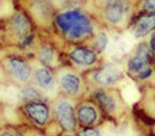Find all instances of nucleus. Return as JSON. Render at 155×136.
Masks as SVG:
<instances>
[{
    "instance_id": "obj_1",
    "label": "nucleus",
    "mask_w": 155,
    "mask_h": 136,
    "mask_svg": "<svg viewBox=\"0 0 155 136\" xmlns=\"http://www.w3.org/2000/svg\"><path fill=\"white\" fill-rule=\"evenodd\" d=\"M55 23L68 39H81L92 33L91 21L79 10H70L60 13L55 18Z\"/></svg>"
},
{
    "instance_id": "obj_2",
    "label": "nucleus",
    "mask_w": 155,
    "mask_h": 136,
    "mask_svg": "<svg viewBox=\"0 0 155 136\" xmlns=\"http://www.w3.org/2000/svg\"><path fill=\"white\" fill-rule=\"evenodd\" d=\"M123 77V72L122 70L115 64H105L101 69L97 71L93 79L100 85H104V86H110V85H114L118 81H120Z\"/></svg>"
},
{
    "instance_id": "obj_3",
    "label": "nucleus",
    "mask_w": 155,
    "mask_h": 136,
    "mask_svg": "<svg viewBox=\"0 0 155 136\" xmlns=\"http://www.w3.org/2000/svg\"><path fill=\"white\" fill-rule=\"evenodd\" d=\"M55 114L60 125L65 131H73L76 127V118L72 105L67 101H60L55 106Z\"/></svg>"
},
{
    "instance_id": "obj_4",
    "label": "nucleus",
    "mask_w": 155,
    "mask_h": 136,
    "mask_svg": "<svg viewBox=\"0 0 155 136\" xmlns=\"http://www.w3.org/2000/svg\"><path fill=\"white\" fill-rule=\"evenodd\" d=\"M151 59V49L147 47V45L142 44L138 47L137 51L128 60L127 66L129 69L130 72H134V73H139L140 71H142L145 69V66L150 62Z\"/></svg>"
},
{
    "instance_id": "obj_5",
    "label": "nucleus",
    "mask_w": 155,
    "mask_h": 136,
    "mask_svg": "<svg viewBox=\"0 0 155 136\" xmlns=\"http://www.w3.org/2000/svg\"><path fill=\"white\" fill-rule=\"evenodd\" d=\"M25 111L29 118L38 125H45L49 120V108L41 101L28 102L25 106Z\"/></svg>"
},
{
    "instance_id": "obj_6",
    "label": "nucleus",
    "mask_w": 155,
    "mask_h": 136,
    "mask_svg": "<svg viewBox=\"0 0 155 136\" xmlns=\"http://www.w3.org/2000/svg\"><path fill=\"white\" fill-rule=\"evenodd\" d=\"M104 13H105V19L110 23H119L126 13L125 2L123 0H106Z\"/></svg>"
},
{
    "instance_id": "obj_7",
    "label": "nucleus",
    "mask_w": 155,
    "mask_h": 136,
    "mask_svg": "<svg viewBox=\"0 0 155 136\" xmlns=\"http://www.w3.org/2000/svg\"><path fill=\"white\" fill-rule=\"evenodd\" d=\"M8 69L13 77L18 82H26L31 76L29 64L20 58H10L8 61Z\"/></svg>"
},
{
    "instance_id": "obj_8",
    "label": "nucleus",
    "mask_w": 155,
    "mask_h": 136,
    "mask_svg": "<svg viewBox=\"0 0 155 136\" xmlns=\"http://www.w3.org/2000/svg\"><path fill=\"white\" fill-rule=\"evenodd\" d=\"M70 58L73 62L79 66H91L96 62L97 56L92 50L84 47H77L70 53Z\"/></svg>"
},
{
    "instance_id": "obj_9",
    "label": "nucleus",
    "mask_w": 155,
    "mask_h": 136,
    "mask_svg": "<svg viewBox=\"0 0 155 136\" xmlns=\"http://www.w3.org/2000/svg\"><path fill=\"white\" fill-rule=\"evenodd\" d=\"M154 29V16L151 14L141 15L132 26V33L137 38L143 37Z\"/></svg>"
},
{
    "instance_id": "obj_10",
    "label": "nucleus",
    "mask_w": 155,
    "mask_h": 136,
    "mask_svg": "<svg viewBox=\"0 0 155 136\" xmlns=\"http://www.w3.org/2000/svg\"><path fill=\"white\" fill-rule=\"evenodd\" d=\"M35 81L40 88L45 89L47 92H51L55 86V81L53 75L49 70L45 68L38 69L35 72Z\"/></svg>"
},
{
    "instance_id": "obj_11",
    "label": "nucleus",
    "mask_w": 155,
    "mask_h": 136,
    "mask_svg": "<svg viewBox=\"0 0 155 136\" xmlns=\"http://www.w3.org/2000/svg\"><path fill=\"white\" fill-rule=\"evenodd\" d=\"M60 84L66 94L76 95L80 88V79L73 73H65L61 76Z\"/></svg>"
},
{
    "instance_id": "obj_12",
    "label": "nucleus",
    "mask_w": 155,
    "mask_h": 136,
    "mask_svg": "<svg viewBox=\"0 0 155 136\" xmlns=\"http://www.w3.org/2000/svg\"><path fill=\"white\" fill-rule=\"evenodd\" d=\"M12 27L18 37L24 38L31 29V23L24 13H16L12 19Z\"/></svg>"
},
{
    "instance_id": "obj_13",
    "label": "nucleus",
    "mask_w": 155,
    "mask_h": 136,
    "mask_svg": "<svg viewBox=\"0 0 155 136\" xmlns=\"http://www.w3.org/2000/svg\"><path fill=\"white\" fill-rule=\"evenodd\" d=\"M77 118L83 125H91L97 121L98 114H97L96 109L91 106L85 105L78 109L77 111Z\"/></svg>"
},
{
    "instance_id": "obj_14",
    "label": "nucleus",
    "mask_w": 155,
    "mask_h": 136,
    "mask_svg": "<svg viewBox=\"0 0 155 136\" xmlns=\"http://www.w3.org/2000/svg\"><path fill=\"white\" fill-rule=\"evenodd\" d=\"M93 96H94L96 100L100 104V106L105 111L111 112V111L115 110L116 104H115V100L113 99V97L111 95H109L107 93L104 92V90H97Z\"/></svg>"
},
{
    "instance_id": "obj_15",
    "label": "nucleus",
    "mask_w": 155,
    "mask_h": 136,
    "mask_svg": "<svg viewBox=\"0 0 155 136\" xmlns=\"http://www.w3.org/2000/svg\"><path fill=\"white\" fill-rule=\"evenodd\" d=\"M20 97L22 100H26V101L34 102V101H41L42 100V95L37 90L36 88L31 86L24 87L20 92Z\"/></svg>"
},
{
    "instance_id": "obj_16",
    "label": "nucleus",
    "mask_w": 155,
    "mask_h": 136,
    "mask_svg": "<svg viewBox=\"0 0 155 136\" xmlns=\"http://www.w3.org/2000/svg\"><path fill=\"white\" fill-rule=\"evenodd\" d=\"M39 60L44 64H51V62L54 59V51L51 47L45 46L39 51Z\"/></svg>"
},
{
    "instance_id": "obj_17",
    "label": "nucleus",
    "mask_w": 155,
    "mask_h": 136,
    "mask_svg": "<svg viewBox=\"0 0 155 136\" xmlns=\"http://www.w3.org/2000/svg\"><path fill=\"white\" fill-rule=\"evenodd\" d=\"M107 42H109V38H107V35L105 33H100L97 37L96 42H94V48L97 49L98 53H102L104 51L107 46Z\"/></svg>"
},
{
    "instance_id": "obj_18",
    "label": "nucleus",
    "mask_w": 155,
    "mask_h": 136,
    "mask_svg": "<svg viewBox=\"0 0 155 136\" xmlns=\"http://www.w3.org/2000/svg\"><path fill=\"white\" fill-rule=\"evenodd\" d=\"M80 136H101V133L97 128L88 127L80 132Z\"/></svg>"
},
{
    "instance_id": "obj_19",
    "label": "nucleus",
    "mask_w": 155,
    "mask_h": 136,
    "mask_svg": "<svg viewBox=\"0 0 155 136\" xmlns=\"http://www.w3.org/2000/svg\"><path fill=\"white\" fill-rule=\"evenodd\" d=\"M154 0H145V2L143 3V9L147 13H154Z\"/></svg>"
},
{
    "instance_id": "obj_20",
    "label": "nucleus",
    "mask_w": 155,
    "mask_h": 136,
    "mask_svg": "<svg viewBox=\"0 0 155 136\" xmlns=\"http://www.w3.org/2000/svg\"><path fill=\"white\" fill-rule=\"evenodd\" d=\"M152 75V69H143L142 71H140L139 72V77L140 79H147V77H150Z\"/></svg>"
},
{
    "instance_id": "obj_21",
    "label": "nucleus",
    "mask_w": 155,
    "mask_h": 136,
    "mask_svg": "<svg viewBox=\"0 0 155 136\" xmlns=\"http://www.w3.org/2000/svg\"><path fill=\"white\" fill-rule=\"evenodd\" d=\"M33 39H34V37L31 36H26L24 37V42H23V45L24 46H28V45H31V42H33Z\"/></svg>"
},
{
    "instance_id": "obj_22",
    "label": "nucleus",
    "mask_w": 155,
    "mask_h": 136,
    "mask_svg": "<svg viewBox=\"0 0 155 136\" xmlns=\"http://www.w3.org/2000/svg\"><path fill=\"white\" fill-rule=\"evenodd\" d=\"M0 136H24L21 133H12V132H3L0 134Z\"/></svg>"
},
{
    "instance_id": "obj_23",
    "label": "nucleus",
    "mask_w": 155,
    "mask_h": 136,
    "mask_svg": "<svg viewBox=\"0 0 155 136\" xmlns=\"http://www.w3.org/2000/svg\"><path fill=\"white\" fill-rule=\"evenodd\" d=\"M150 49L152 50V53L154 51V35L151 36V39H150Z\"/></svg>"
},
{
    "instance_id": "obj_24",
    "label": "nucleus",
    "mask_w": 155,
    "mask_h": 136,
    "mask_svg": "<svg viewBox=\"0 0 155 136\" xmlns=\"http://www.w3.org/2000/svg\"><path fill=\"white\" fill-rule=\"evenodd\" d=\"M65 136H73V135H65Z\"/></svg>"
}]
</instances>
